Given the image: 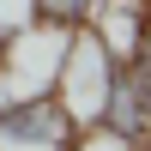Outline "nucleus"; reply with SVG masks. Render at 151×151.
Returning a JSON list of instances; mask_svg holds the SVG:
<instances>
[{
  "mask_svg": "<svg viewBox=\"0 0 151 151\" xmlns=\"http://www.w3.org/2000/svg\"><path fill=\"white\" fill-rule=\"evenodd\" d=\"M115 79H121L115 48L97 30L79 24V30L67 36V55H60L48 91L60 97V109L73 115V127H97V121H109V109H115Z\"/></svg>",
  "mask_w": 151,
  "mask_h": 151,
  "instance_id": "f257e3e1",
  "label": "nucleus"
},
{
  "mask_svg": "<svg viewBox=\"0 0 151 151\" xmlns=\"http://www.w3.org/2000/svg\"><path fill=\"white\" fill-rule=\"evenodd\" d=\"M73 115L60 109L55 91L30 97H0V151H67L73 145Z\"/></svg>",
  "mask_w": 151,
  "mask_h": 151,
  "instance_id": "f03ea898",
  "label": "nucleus"
},
{
  "mask_svg": "<svg viewBox=\"0 0 151 151\" xmlns=\"http://www.w3.org/2000/svg\"><path fill=\"white\" fill-rule=\"evenodd\" d=\"M121 133H133L139 145H151V60H127L115 79V109H109Z\"/></svg>",
  "mask_w": 151,
  "mask_h": 151,
  "instance_id": "7ed1b4c3",
  "label": "nucleus"
},
{
  "mask_svg": "<svg viewBox=\"0 0 151 151\" xmlns=\"http://www.w3.org/2000/svg\"><path fill=\"white\" fill-rule=\"evenodd\" d=\"M67 151H145V145L133 139V133H121L115 121H97V127H79V133H73Z\"/></svg>",
  "mask_w": 151,
  "mask_h": 151,
  "instance_id": "20e7f679",
  "label": "nucleus"
},
{
  "mask_svg": "<svg viewBox=\"0 0 151 151\" xmlns=\"http://www.w3.org/2000/svg\"><path fill=\"white\" fill-rule=\"evenodd\" d=\"M97 0H36V18L42 24H60V30H79V24H91Z\"/></svg>",
  "mask_w": 151,
  "mask_h": 151,
  "instance_id": "39448f33",
  "label": "nucleus"
}]
</instances>
